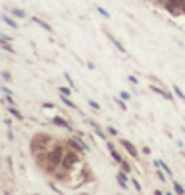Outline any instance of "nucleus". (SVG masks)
<instances>
[{
	"mask_svg": "<svg viewBox=\"0 0 185 195\" xmlns=\"http://www.w3.org/2000/svg\"><path fill=\"white\" fill-rule=\"evenodd\" d=\"M165 195H173V193H171V191H167V193H165Z\"/></svg>",
	"mask_w": 185,
	"mask_h": 195,
	"instance_id": "obj_39",
	"label": "nucleus"
},
{
	"mask_svg": "<svg viewBox=\"0 0 185 195\" xmlns=\"http://www.w3.org/2000/svg\"><path fill=\"white\" fill-rule=\"evenodd\" d=\"M8 113H10V116H14V118H16V120H20V122H22V120H24V116H22V113H20L18 110H16V108H14V106H10V108H8Z\"/></svg>",
	"mask_w": 185,
	"mask_h": 195,
	"instance_id": "obj_12",
	"label": "nucleus"
},
{
	"mask_svg": "<svg viewBox=\"0 0 185 195\" xmlns=\"http://www.w3.org/2000/svg\"><path fill=\"white\" fill-rule=\"evenodd\" d=\"M60 98H62V102H64V106H68V108H72V110H78V108H76V104L72 100H70V96H62L60 94Z\"/></svg>",
	"mask_w": 185,
	"mask_h": 195,
	"instance_id": "obj_14",
	"label": "nucleus"
},
{
	"mask_svg": "<svg viewBox=\"0 0 185 195\" xmlns=\"http://www.w3.org/2000/svg\"><path fill=\"white\" fill-rule=\"evenodd\" d=\"M119 165H122V169H123V171H126L128 175H129V171H132V165H129V163H128L126 159H123V161H122V163H119Z\"/></svg>",
	"mask_w": 185,
	"mask_h": 195,
	"instance_id": "obj_21",
	"label": "nucleus"
},
{
	"mask_svg": "<svg viewBox=\"0 0 185 195\" xmlns=\"http://www.w3.org/2000/svg\"><path fill=\"white\" fill-rule=\"evenodd\" d=\"M116 104L122 108V110H128V106H126V102H123V98H116Z\"/></svg>",
	"mask_w": 185,
	"mask_h": 195,
	"instance_id": "obj_25",
	"label": "nucleus"
},
{
	"mask_svg": "<svg viewBox=\"0 0 185 195\" xmlns=\"http://www.w3.org/2000/svg\"><path fill=\"white\" fill-rule=\"evenodd\" d=\"M0 40H2V42H10V36H8V34H4V32H2V34H0Z\"/></svg>",
	"mask_w": 185,
	"mask_h": 195,
	"instance_id": "obj_29",
	"label": "nucleus"
},
{
	"mask_svg": "<svg viewBox=\"0 0 185 195\" xmlns=\"http://www.w3.org/2000/svg\"><path fill=\"white\" fill-rule=\"evenodd\" d=\"M2 80H4V82H10V80H12V76H10L8 72H2Z\"/></svg>",
	"mask_w": 185,
	"mask_h": 195,
	"instance_id": "obj_28",
	"label": "nucleus"
},
{
	"mask_svg": "<svg viewBox=\"0 0 185 195\" xmlns=\"http://www.w3.org/2000/svg\"><path fill=\"white\" fill-rule=\"evenodd\" d=\"M64 76H66V80H68V84H70V86H72V88H74V86H76V84H74V80H72V76H70V74H64Z\"/></svg>",
	"mask_w": 185,
	"mask_h": 195,
	"instance_id": "obj_30",
	"label": "nucleus"
},
{
	"mask_svg": "<svg viewBox=\"0 0 185 195\" xmlns=\"http://www.w3.org/2000/svg\"><path fill=\"white\" fill-rule=\"evenodd\" d=\"M50 187H52V191H54V193H62V191H60V189H58L56 185H54V183H52V185H50Z\"/></svg>",
	"mask_w": 185,
	"mask_h": 195,
	"instance_id": "obj_36",
	"label": "nucleus"
},
{
	"mask_svg": "<svg viewBox=\"0 0 185 195\" xmlns=\"http://www.w3.org/2000/svg\"><path fill=\"white\" fill-rule=\"evenodd\" d=\"M173 191H175L177 195H185V189H183V185H181V183H179V181H173Z\"/></svg>",
	"mask_w": 185,
	"mask_h": 195,
	"instance_id": "obj_15",
	"label": "nucleus"
},
{
	"mask_svg": "<svg viewBox=\"0 0 185 195\" xmlns=\"http://www.w3.org/2000/svg\"><path fill=\"white\" fill-rule=\"evenodd\" d=\"M88 106L92 108V110H96V112L100 110V104H98V102H94V100H88Z\"/></svg>",
	"mask_w": 185,
	"mask_h": 195,
	"instance_id": "obj_26",
	"label": "nucleus"
},
{
	"mask_svg": "<svg viewBox=\"0 0 185 195\" xmlns=\"http://www.w3.org/2000/svg\"><path fill=\"white\" fill-rule=\"evenodd\" d=\"M96 12H100L102 16H104V18H112V14H110V12H108V10H106V8H102V6H96Z\"/></svg>",
	"mask_w": 185,
	"mask_h": 195,
	"instance_id": "obj_18",
	"label": "nucleus"
},
{
	"mask_svg": "<svg viewBox=\"0 0 185 195\" xmlns=\"http://www.w3.org/2000/svg\"><path fill=\"white\" fill-rule=\"evenodd\" d=\"M8 139H10V142H12V139H14V133H12V128H8Z\"/></svg>",
	"mask_w": 185,
	"mask_h": 195,
	"instance_id": "obj_35",
	"label": "nucleus"
},
{
	"mask_svg": "<svg viewBox=\"0 0 185 195\" xmlns=\"http://www.w3.org/2000/svg\"><path fill=\"white\" fill-rule=\"evenodd\" d=\"M52 135L50 133H44V132H38L34 138H32V143H30V149H32V155H38V153H44V151L50 149L52 145Z\"/></svg>",
	"mask_w": 185,
	"mask_h": 195,
	"instance_id": "obj_1",
	"label": "nucleus"
},
{
	"mask_svg": "<svg viewBox=\"0 0 185 195\" xmlns=\"http://www.w3.org/2000/svg\"><path fill=\"white\" fill-rule=\"evenodd\" d=\"M108 133H110V135H118V129L110 126V128H108Z\"/></svg>",
	"mask_w": 185,
	"mask_h": 195,
	"instance_id": "obj_31",
	"label": "nucleus"
},
{
	"mask_svg": "<svg viewBox=\"0 0 185 195\" xmlns=\"http://www.w3.org/2000/svg\"><path fill=\"white\" fill-rule=\"evenodd\" d=\"M0 92H2L4 96H8V98H12V94H14V92H10L8 86H2V88H0Z\"/></svg>",
	"mask_w": 185,
	"mask_h": 195,
	"instance_id": "obj_23",
	"label": "nucleus"
},
{
	"mask_svg": "<svg viewBox=\"0 0 185 195\" xmlns=\"http://www.w3.org/2000/svg\"><path fill=\"white\" fill-rule=\"evenodd\" d=\"M153 195H165V193H163V191H159V189H155V191H153Z\"/></svg>",
	"mask_w": 185,
	"mask_h": 195,
	"instance_id": "obj_37",
	"label": "nucleus"
},
{
	"mask_svg": "<svg viewBox=\"0 0 185 195\" xmlns=\"http://www.w3.org/2000/svg\"><path fill=\"white\" fill-rule=\"evenodd\" d=\"M181 14H185V4H183V6H181Z\"/></svg>",
	"mask_w": 185,
	"mask_h": 195,
	"instance_id": "obj_38",
	"label": "nucleus"
},
{
	"mask_svg": "<svg viewBox=\"0 0 185 195\" xmlns=\"http://www.w3.org/2000/svg\"><path fill=\"white\" fill-rule=\"evenodd\" d=\"M116 179H118V183H119V187H122V189H126V191L129 189V181H128V173H126V171L118 173Z\"/></svg>",
	"mask_w": 185,
	"mask_h": 195,
	"instance_id": "obj_5",
	"label": "nucleus"
},
{
	"mask_svg": "<svg viewBox=\"0 0 185 195\" xmlns=\"http://www.w3.org/2000/svg\"><path fill=\"white\" fill-rule=\"evenodd\" d=\"M52 123H54V126H58V128L68 129V132H74V128L68 123V120H66L64 116H54V118H52Z\"/></svg>",
	"mask_w": 185,
	"mask_h": 195,
	"instance_id": "obj_4",
	"label": "nucleus"
},
{
	"mask_svg": "<svg viewBox=\"0 0 185 195\" xmlns=\"http://www.w3.org/2000/svg\"><path fill=\"white\" fill-rule=\"evenodd\" d=\"M119 143L123 145V148H126V151L129 155H132L133 159H139V151H138V148H135V145L129 142V139H119Z\"/></svg>",
	"mask_w": 185,
	"mask_h": 195,
	"instance_id": "obj_3",
	"label": "nucleus"
},
{
	"mask_svg": "<svg viewBox=\"0 0 185 195\" xmlns=\"http://www.w3.org/2000/svg\"><path fill=\"white\" fill-rule=\"evenodd\" d=\"M32 22H36L38 26H40V28H44L46 32H52V26L48 24V22H44L42 18H38V16H32Z\"/></svg>",
	"mask_w": 185,
	"mask_h": 195,
	"instance_id": "obj_9",
	"label": "nucleus"
},
{
	"mask_svg": "<svg viewBox=\"0 0 185 195\" xmlns=\"http://www.w3.org/2000/svg\"><path fill=\"white\" fill-rule=\"evenodd\" d=\"M2 20H4V24H8L10 28H18V24H16V20H12L8 14H2Z\"/></svg>",
	"mask_w": 185,
	"mask_h": 195,
	"instance_id": "obj_13",
	"label": "nucleus"
},
{
	"mask_svg": "<svg viewBox=\"0 0 185 195\" xmlns=\"http://www.w3.org/2000/svg\"><path fill=\"white\" fill-rule=\"evenodd\" d=\"M90 126H92V128H94V132L98 133V138H100V139H106V133H104V129H102L100 126H98V123H96V122H90Z\"/></svg>",
	"mask_w": 185,
	"mask_h": 195,
	"instance_id": "obj_11",
	"label": "nucleus"
},
{
	"mask_svg": "<svg viewBox=\"0 0 185 195\" xmlns=\"http://www.w3.org/2000/svg\"><path fill=\"white\" fill-rule=\"evenodd\" d=\"M173 92H175V96H177L181 102H185V94L181 92V88H179V86H173Z\"/></svg>",
	"mask_w": 185,
	"mask_h": 195,
	"instance_id": "obj_17",
	"label": "nucleus"
},
{
	"mask_svg": "<svg viewBox=\"0 0 185 195\" xmlns=\"http://www.w3.org/2000/svg\"><path fill=\"white\" fill-rule=\"evenodd\" d=\"M0 42H2V40H0ZM2 50H6V52H10V54H14V52H16L14 48L10 46V42H2Z\"/></svg>",
	"mask_w": 185,
	"mask_h": 195,
	"instance_id": "obj_20",
	"label": "nucleus"
},
{
	"mask_svg": "<svg viewBox=\"0 0 185 195\" xmlns=\"http://www.w3.org/2000/svg\"><path fill=\"white\" fill-rule=\"evenodd\" d=\"M80 159H82V153L80 151H76V149H66V155H64V159H62V169L64 171H72L76 165L80 163Z\"/></svg>",
	"mask_w": 185,
	"mask_h": 195,
	"instance_id": "obj_2",
	"label": "nucleus"
},
{
	"mask_svg": "<svg viewBox=\"0 0 185 195\" xmlns=\"http://www.w3.org/2000/svg\"><path fill=\"white\" fill-rule=\"evenodd\" d=\"M58 92H60L62 96H72V88H64V86H62V88H60Z\"/></svg>",
	"mask_w": 185,
	"mask_h": 195,
	"instance_id": "obj_24",
	"label": "nucleus"
},
{
	"mask_svg": "<svg viewBox=\"0 0 185 195\" xmlns=\"http://www.w3.org/2000/svg\"><path fill=\"white\" fill-rule=\"evenodd\" d=\"M151 92H155V94H159L161 98H165L167 102H171V100H173V96L169 94V92H165L163 88H159V86H151Z\"/></svg>",
	"mask_w": 185,
	"mask_h": 195,
	"instance_id": "obj_7",
	"label": "nucleus"
},
{
	"mask_svg": "<svg viewBox=\"0 0 185 195\" xmlns=\"http://www.w3.org/2000/svg\"><path fill=\"white\" fill-rule=\"evenodd\" d=\"M110 153H112V158H113V161H116V163H122V161H123V158H122V155H119L113 148L110 149Z\"/></svg>",
	"mask_w": 185,
	"mask_h": 195,
	"instance_id": "obj_16",
	"label": "nucleus"
},
{
	"mask_svg": "<svg viewBox=\"0 0 185 195\" xmlns=\"http://www.w3.org/2000/svg\"><path fill=\"white\" fill-rule=\"evenodd\" d=\"M44 108H46V110H54V108H56V106H54L52 102H46V104H44Z\"/></svg>",
	"mask_w": 185,
	"mask_h": 195,
	"instance_id": "obj_32",
	"label": "nucleus"
},
{
	"mask_svg": "<svg viewBox=\"0 0 185 195\" xmlns=\"http://www.w3.org/2000/svg\"><path fill=\"white\" fill-rule=\"evenodd\" d=\"M132 185L135 187V191H139V193H141V191H143V187H141V183H139L138 179H135V177H133V179H132Z\"/></svg>",
	"mask_w": 185,
	"mask_h": 195,
	"instance_id": "obj_22",
	"label": "nucleus"
},
{
	"mask_svg": "<svg viewBox=\"0 0 185 195\" xmlns=\"http://www.w3.org/2000/svg\"><path fill=\"white\" fill-rule=\"evenodd\" d=\"M167 2H173V4H175L177 8H181L183 4H185V0H167Z\"/></svg>",
	"mask_w": 185,
	"mask_h": 195,
	"instance_id": "obj_27",
	"label": "nucleus"
},
{
	"mask_svg": "<svg viewBox=\"0 0 185 195\" xmlns=\"http://www.w3.org/2000/svg\"><path fill=\"white\" fill-rule=\"evenodd\" d=\"M128 80H129L132 84H138V78H135V76H128Z\"/></svg>",
	"mask_w": 185,
	"mask_h": 195,
	"instance_id": "obj_34",
	"label": "nucleus"
},
{
	"mask_svg": "<svg viewBox=\"0 0 185 195\" xmlns=\"http://www.w3.org/2000/svg\"><path fill=\"white\" fill-rule=\"evenodd\" d=\"M106 36H108V38H110V42H112V44H113V46H116V48H118V50H119V52H122V54H126V52H128V50H126V48H123V44H122V42H119V40H118V38H116V36H112V34H110V32H106Z\"/></svg>",
	"mask_w": 185,
	"mask_h": 195,
	"instance_id": "obj_6",
	"label": "nucleus"
},
{
	"mask_svg": "<svg viewBox=\"0 0 185 195\" xmlns=\"http://www.w3.org/2000/svg\"><path fill=\"white\" fill-rule=\"evenodd\" d=\"M153 165L157 167V169H163V171L167 173V175H173V171L169 169V165H167V163H165L163 159H155V161H153Z\"/></svg>",
	"mask_w": 185,
	"mask_h": 195,
	"instance_id": "obj_8",
	"label": "nucleus"
},
{
	"mask_svg": "<svg viewBox=\"0 0 185 195\" xmlns=\"http://www.w3.org/2000/svg\"><path fill=\"white\" fill-rule=\"evenodd\" d=\"M183 155H185V153H183Z\"/></svg>",
	"mask_w": 185,
	"mask_h": 195,
	"instance_id": "obj_40",
	"label": "nucleus"
},
{
	"mask_svg": "<svg viewBox=\"0 0 185 195\" xmlns=\"http://www.w3.org/2000/svg\"><path fill=\"white\" fill-rule=\"evenodd\" d=\"M119 98H123V100H129V98H132V96H129L128 92H122V94H119Z\"/></svg>",
	"mask_w": 185,
	"mask_h": 195,
	"instance_id": "obj_33",
	"label": "nucleus"
},
{
	"mask_svg": "<svg viewBox=\"0 0 185 195\" xmlns=\"http://www.w3.org/2000/svg\"><path fill=\"white\" fill-rule=\"evenodd\" d=\"M165 8H167V12H169L171 16H179L181 14V8H177L173 2H165Z\"/></svg>",
	"mask_w": 185,
	"mask_h": 195,
	"instance_id": "obj_10",
	"label": "nucleus"
},
{
	"mask_svg": "<svg viewBox=\"0 0 185 195\" xmlns=\"http://www.w3.org/2000/svg\"><path fill=\"white\" fill-rule=\"evenodd\" d=\"M12 14H14V16H18V18H26V12H24L22 8H14V10H12Z\"/></svg>",
	"mask_w": 185,
	"mask_h": 195,
	"instance_id": "obj_19",
	"label": "nucleus"
}]
</instances>
